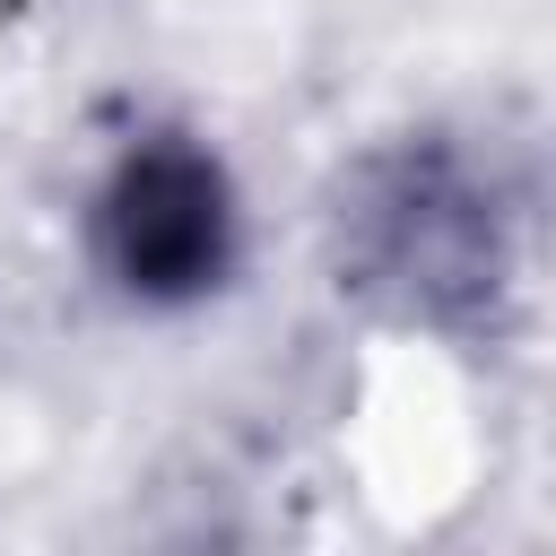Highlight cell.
Segmentation results:
<instances>
[{
  "mask_svg": "<svg viewBox=\"0 0 556 556\" xmlns=\"http://www.w3.org/2000/svg\"><path fill=\"white\" fill-rule=\"evenodd\" d=\"M321 261L365 321L434 348H495L530 295V200L495 139L478 148L452 122H408L330 174Z\"/></svg>",
  "mask_w": 556,
  "mask_h": 556,
  "instance_id": "cell-1",
  "label": "cell"
},
{
  "mask_svg": "<svg viewBox=\"0 0 556 556\" xmlns=\"http://www.w3.org/2000/svg\"><path fill=\"white\" fill-rule=\"evenodd\" d=\"M87 269L130 313H200L235 295L252 261V208L235 182V156L200 122H130L78 208Z\"/></svg>",
  "mask_w": 556,
  "mask_h": 556,
  "instance_id": "cell-2",
  "label": "cell"
}]
</instances>
